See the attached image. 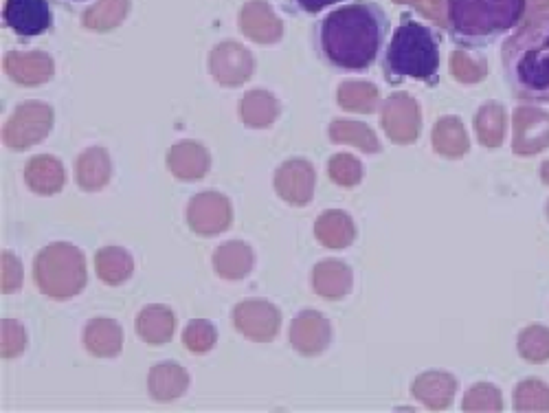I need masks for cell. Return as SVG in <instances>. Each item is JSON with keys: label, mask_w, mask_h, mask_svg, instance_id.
<instances>
[{"label": "cell", "mask_w": 549, "mask_h": 413, "mask_svg": "<svg viewBox=\"0 0 549 413\" xmlns=\"http://www.w3.org/2000/svg\"><path fill=\"white\" fill-rule=\"evenodd\" d=\"M385 11L374 3H354L332 11L317 25V49L336 69L372 66L385 40Z\"/></svg>", "instance_id": "6da1fadb"}, {"label": "cell", "mask_w": 549, "mask_h": 413, "mask_svg": "<svg viewBox=\"0 0 549 413\" xmlns=\"http://www.w3.org/2000/svg\"><path fill=\"white\" fill-rule=\"evenodd\" d=\"M503 69L514 95L549 102V16L532 20L506 42Z\"/></svg>", "instance_id": "7a4b0ae2"}, {"label": "cell", "mask_w": 549, "mask_h": 413, "mask_svg": "<svg viewBox=\"0 0 549 413\" xmlns=\"http://www.w3.org/2000/svg\"><path fill=\"white\" fill-rule=\"evenodd\" d=\"M525 0H446V27L464 47H486L523 16Z\"/></svg>", "instance_id": "3957f363"}, {"label": "cell", "mask_w": 549, "mask_h": 413, "mask_svg": "<svg viewBox=\"0 0 549 413\" xmlns=\"http://www.w3.org/2000/svg\"><path fill=\"white\" fill-rule=\"evenodd\" d=\"M440 66L438 38L420 22L405 20L394 31L387 53L385 71L389 80L398 77H418V80H435Z\"/></svg>", "instance_id": "277c9868"}, {"label": "cell", "mask_w": 549, "mask_h": 413, "mask_svg": "<svg viewBox=\"0 0 549 413\" xmlns=\"http://www.w3.org/2000/svg\"><path fill=\"white\" fill-rule=\"evenodd\" d=\"M33 279L47 297L69 299L86 286L82 251L69 242L49 244L33 264Z\"/></svg>", "instance_id": "5b68a950"}, {"label": "cell", "mask_w": 549, "mask_h": 413, "mask_svg": "<svg viewBox=\"0 0 549 413\" xmlns=\"http://www.w3.org/2000/svg\"><path fill=\"white\" fill-rule=\"evenodd\" d=\"M53 126V110L42 102H25L16 108L3 130V139L11 150H27L47 139Z\"/></svg>", "instance_id": "8992f818"}, {"label": "cell", "mask_w": 549, "mask_h": 413, "mask_svg": "<svg viewBox=\"0 0 549 413\" xmlns=\"http://www.w3.org/2000/svg\"><path fill=\"white\" fill-rule=\"evenodd\" d=\"M233 323L246 339L266 343L275 339L282 317H279V310L273 304H268V301L251 299L235 306Z\"/></svg>", "instance_id": "52a82bcc"}, {"label": "cell", "mask_w": 549, "mask_h": 413, "mask_svg": "<svg viewBox=\"0 0 549 413\" xmlns=\"http://www.w3.org/2000/svg\"><path fill=\"white\" fill-rule=\"evenodd\" d=\"M383 128L385 135L400 145L413 143L420 135V108L416 99L396 93L383 106Z\"/></svg>", "instance_id": "ba28073f"}, {"label": "cell", "mask_w": 549, "mask_h": 413, "mask_svg": "<svg viewBox=\"0 0 549 413\" xmlns=\"http://www.w3.org/2000/svg\"><path fill=\"white\" fill-rule=\"evenodd\" d=\"M231 205L229 200L218 192H203L192 198L187 207V220L200 236H216L227 231L231 225Z\"/></svg>", "instance_id": "9c48e42d"}, {"label": "cell", "mask_w": 549, "mask_h": 413, "mask_svg": "<svg viewBox=\"0 0 549 413\" xmlns=\"http://www.w3.org/2000/svg\"><path fill=\"white\" fill-rule=\"evenodd\" d=\"M211 75L222 86H240L253 75V55L238 42H222L211 51L209 58Z\"/></svg>", "instance_id": "30bf717a"}, {"label": "cell", "mask_w": 549, "mask_h": 413, "mask_svg": "<svg viewBox=\"0 0 549 413\" xmlns=\"http://www.w3.org/2000/svg\"><path fill=\"white\" fill-rule=\"evenodd\" d=\"M549 145V115L539 108L521 106L514 113V141L512 150L521 156H530Z\"/></svg>", "instance_id": "8fae6325"}, {"label": "cell", "mask_w": 549, "mask_h": 413, "mask_svg": "<svg viewBox=\"0 0 549 413\" xmlns=\"http://www.w3.org/2000/svg\"><path fill=\"white\" fill-rule=\"evenodd\" d=\"M275 189L290 205H308L315 194V170L304 159L286 161L275 174Z\"/></svg>", "instance_id": "7c38bea8"}, {"label": "cell", "mask_w": 549, "mask_h": 413, "mask_svg": "<svg viewBox=\"0 0 549 413\" xmlns=\"http://www.w3.org/2000/svg\"><path fill=\"white\" fill-rule=\"evenodd\" d=\"M5 22L20 38H33L51 27L49 0H7Z\"/></svg>", "instance_id": "4fadbf2b"}, {"label": "cell", "mask_w": 549, "mask_h": 413, "mask_svg": "<svg viewBox=\"0 0 549 413\" xmlns=\"http://www.w3.org/2000/svg\"><path fill=\"white\" fill-rule=\"evenodd\" d=\"M290 343L304 356H317L330 343V323L319 312H301L290 326Z\"/></svg>", "instance_id": "5bb4252c"}, {"label": "cell", "mask_w": 549, "mask_h": 413, "mask_svg": "<svg viewBox=\"0 0 549 413\" xmlns=\"http://www.w3.org/2000/svg\"><path fill=\"white\" fill-rule=\"evenodd\" d=\"M240 27L246 36L260 44H273L284 36L282 20L275 16V11L264 0H251L242 7Z\"/></svg>", "instance_id": "9a60e30c"}, {"label": "cell", "mask_w": 549, "mask_h": 413, "mask_svg": "<svg viewBox=\"0 0 549 413\" xmlns=\"http://www.w3.org/2000/svg\"><path fill=\"white\" fill-rule=\"evenodd\" d=\"M5 71L11 80L22 86H38L53 77V60L47 53H18L11 51L5 58Z\"/></svg>", "instance_id": "2e32d148"}, {"label": "cell", "mask_w": 549, "mask_h": 413, "mask_svg": "<svg viewBox=\"0 0 549 413\" xmlns=\"http://www.w3.org/2000/svg\"><path fill=\"white\" fill-rule=\"evenodd\" d=\"M167 165L176 178L181 181H200L209 172V152L200 143L194 141H183L174 145L167 154Z\"/></svg>", "instance_id": "e0dca14e"}, {"label": "cell", "mask_w": 549, "mask_h": 413, "mask_svg": "<svg viewBox=\"0 0 549 413\" xmlns=\"http://www.w3.org/2000/svg\"><path fill=\"white\" fill-rule=\"evenodd\" d=\"M455 378L446 372H427L416 378L413 383V394L422 405L433 411L448 409L455 396Z\"/></svg>", "instance_id": "ac0fdd59"}, {"label": "cell", "mask_w": 549, "mask_h": 413, "mask_svg": "<svg viewBox=\"0 0 549 413\" xmlns=\"http://www.w3.org/2000/svg\"><path fill=\"white\" fill-rule=\"evenodd\" d=\"M25 178L33 192L51 196L58 194L64 187V167L58 159H53V156H36V159H31L27 163Z\"/></svg>", "instance_id": "d6986e66"}, {"label": "cell", "mask_w": 549, "mask_h": 413, "mask_svg": "<svg viewBox=\"0 0 549 413\" xmlns=\"http://www.w3.org/2000/svg\"><path fill=\"white\" fill-rule=\"evenodd\" d=\"M189 385V376L183 370L181 365L174 363H163L152 367L150 378H148V387L150 394L161 400V403H170V400L181 398L187 392Z\"/></svg>", "instance_id": "ffe728a7"}, {"label": "cell", "mask_w": 549, "mask_h": 413, "mask_svg": "<svg viewBox=\"0 0 549 413\" xmlns=\"http://www.w3.org/2000/svg\"><path fill=\"white\" fill-rule=\"evenodd\" d=\"M112 174V165H110V156L102 148H91L86 150L80 159H77V183H80L82 189L86 192H97L108 185Z\"/></svg>", "instance_id": "44dd1931"}, {"label": "cell", "mask_w": 549, "mask_h": 413, "mask_svg": "<svg viewBox=\"0 0 549 413\" xmlns=\"http://www.w3.org/2000/svg\"><path fill=\"white\" fill-rule=\"evenodd\" d=\"M84 343L91 354L95 356H117L121 352L123 334L117 321L112 319H93L88 321L84 330Z\"/></svg>", "instance_id": "7402d4cb"}, {"label": "cell", "mask_w": 549, "mask_h": 413, "mask_svg": "<svg viewBox=\"0 0 549 413\" xmlns=\"http://www.w3.org/2000/svg\"><path fill=\"white\" fill-rule=\"evenodd\" d=\"M216 273L224 279H242L253 269V251L244 242H224L214 255Z\"/></svg>", "instance_id": "603a6c76"}, {"label": "cell", "mask_w": 549, "mask_h": 413, "mask_svg": "<svg viewBox=\"0 0 549 413\" xmlns=\"http://www.w3.org/2000/svg\"><path fill=\"white\" fill-rule=\"evenodd\" d=\"M352 288L350 266L339 260H326L315 269V290L326 299H341Z\"/></svg>", "instance_id": "cb8c5ba5"}, {"label": "cell", "mask_w": 549, "mask_h": 413, "mask_svg": "<svg viewBox=\"0 0 549 413\" xmlns=\"http://www.w3.org/2000/svg\"><path fill=\"white\" fill-rule=\"evenodd\" d=\"M315 233L323 247L345 249L352 244V240L356 236V229H354L352 218L343 214V211H328V214H323L317 220Z\"/></svg>", "instance_id": "d4e9b609"}, {"label": "cell", "mask_w": 549, "mask_h": 413, "mask_svg": "<svg viewBox=\"0 0 549 413\" xmlns=\"http://www.w3.org/2000/svg\"><path fill=\"white\" fill-rule=\"evenodd\" d=\"M137 332L145 343H167L174 334V315L165 306H148L139 312Z\"/></svg>", "instance_id": "484cf974"}, {"label": "cell", "mask_w": 549, "mask_h": 413, "mask_svg": "<svg viewBox=\"0 0 549 413\" xmlns=\"http://www.w3.org/2000/svg\"><path fill=\"white\" fill-rule=\"evenodd\" d=\"M468 135L457 117H444L435 124L433 148L446 159H459L468 152Z\"/></svg>", "instance_id": "4316f807"}, {"label": "cell", "mask_w": 549, "mask_h": 413, "mask_svg": "<svg viewBox=\"0 0 549 413\" xmlns=\"http://www.w3.org/2000/svg\"><path fill=\"white\" fill-rule=\"evenodd\" d=\"M240 113H242L244 124L249 128H268L275 124V119L279 115V104L271 93L251 91L244 95L240 104Z\"/></svg>", "instance_id": "83f0119b"}, {"label": "cell", "mask_w": 549, "mask_h": 413, "mask_svg": "<svg viewBox=\"0 0 549 413\" xmlns=\"http://www.w3.org/2000/svg\"><path fill=\"white\" fill-rule=\"evenodd\" d=\"M95 269H97V275L102 277V282L110 286H119L132 275L134 264L128 251H123L119 247H106L97 253Z\"/></svg>", "instance_id": "f1b7e54d"}, {"label": "cell", "mask_w": 549, "mask_h": 413, "mask_svg": "<svg viewBox=\"0 0 549 413\" xmlns=\"http://www.w3.org/2000/svg\"><path fill=\"white\" fill-rule=\"evenodd\" d=\"M130 11V0H97L84 11V27L93 31H110L119 27Z\"/></svg>", "instance_id": "f546056e"}, {"label": "cell", "mask_w": 549, "mask_h": 413, "mask_svg": "<svg viewBox=\"0 0 549 413\" xmlns=\"http://www.w3.org/2000/svg\"><path fill=\"white\" fill-rule=\"evenodd\" d=\"M475 130L479 141L486 148H499L503 132H506V113H503V108L495 102H488L475 117Z\"/></svg>", "instance_id": "4dcf8cb0"}, {"label": "cell", "mask_w": 549, "mask_h": 413, "mask_svg": "<svg viewBox=\"0 0 549 413\" xmlns=\"http://www.w3.org/2000/svg\"><path fill=\"white\" fill-rule=\"evenodd\" d=\"M336 99H339V106L350 113H374L378 106V88L369 82H345L336 93Z\"/></svg>", "instance_id": "1f68e13d"}, {"label": "cell", "mask_w": 549, "mask_h": 413, "mask_svg": "<svg viewBox=\"0 0 549 413\" xmlns=\"http://www.w3.org/2000/svg\"><path fill=\"white\" fill-rule=\"evenodd\" d=\"M330 139L334 143H350L363 152H378L380 143L374 135V130L356 121H332Z\"/></svg>", "instance_id": "d6a6232c"}, {"label": "cell", "mask_w": 549, "mask_h": 413, "mask_svg": "<svg viewBox=\"0 0 549 413\" xmlns=\"http://www.w3.org/2000/svg\"><path fill=\"white\" fill-rule=\"evenodd\" d=\"M519 352L525 361L543 363L549 359V330L543 326H530L521 332Z\"/></svg>", "instance_id": "836d02e7"}, {"label": "cell", "mask_w": 549, "mask_h": 413, "mask_svg": "<svg viewBox=\"0 0 549 413\" xmlns=\"http://www.w3.org/2000/svg\"><path fill=\"white\" fill-rule=\"evenodd\" d=\"M517 411H549V387L541 381H523L514 394Z\"/></svg>", "instance_id": "e575fe53"}, {"label": "cell", "mask_w": 549, "mask_h": 413, "mask_svg": "<svg viewBox=\"0 0 549 413\" xmlns=\"http://www.w3.org/2000/svg\"><path fill=\"white\" fill-rule=\"evenodd\" d=\"M183 341H185L189 352L205 354V352H209L211 348H214V343H216V328L211 326V323L205 321V319H196V321H192L185 328Z\"/></svg>", "instance_id": "d590c367"}, {"label": "cell", "mask_w": 549, "mask_h": 413, "mask_svg": "<svg viewBox=\"0 0 549 413\" xmlns=\"http://www.w3.org/2000/svg\"><path fill=\"white\" fill-rule=\"evenodd\" d=\"M328 172H330V178L336 185L352 187V185H356L358 181H361L363 167H361V163L354 159V156L339 154V156H332V161L328 165Z\"/></svg>", "instance_id": "8d00e7d4"}, {"label": "cell", "mask_w": 549, "mask_h": 413, "mask_svg": "<svg viewBox=\"0 0 549 413\" xmlns=\"http://www.w3.org/2000/svg\"><path fill=\"white\" fill-rule=\"evenodd\" d=\"M464 411H501L503 400L492 385H475L464 398Z\"/></svg>", "instance_id": "74e56055"}, {"label": "cell", "mask_w": 549, "mask_h": 413, "mask_svg": "<svg viewBox=\"0 0 549 413\" xmlns=\"http://www.w3.org/2000/svg\"><path fill=\"white\" fill-rule=\"evenodd\" d=\"M451 73L457 82H464V84H477L486 77L488 73V66L486 62H477V60H470L466 53H453L451 55Z\"/></svg>", "instance_id": "f35d334b"}, {"label": "cell", "mask_w": 549, "mask_h": 413, "mask_svg": "<svg viewBox=\"0 0 549 413\" xmlns=\"http://www.w3.org/2000/svg\"><path fill=\"white\" fill-rule=\"evenodd\" d=\"M27 334L25 328L18 321L7 319L3 321V356L5 359H14L22 350H25Z\"/></svg>", "instance_id": "ab89813d"}, {"label": "cell", "mask_w": 549, "mask_h": 413, "mask_svg": "<svg viewBox=\"0 0 549 413\" xmlns=\"http://www.w3.org/2000/svg\"><path fill=\"white\" fill-rule=\"evenodd\" d=\"M22 284V266L11 253H3V293H14Z\"/></svg>", "instance_id": "60d3db41"}, {"label": "cell", "mask_w": 549, "mask_h": 413, "mask_svg": "<svg viewBox=\"0 0 549 413\" xmlns=\"http://www.w3.org/2000/svg\"><path fill=\"white\" fill-rule=\"evenodd\" d=\"M418 9L422 11L424 16L431 18L438 22V25H446V18H444V0H420L418 3Z\"/></svg>", "instance_id": "b9f144b4"}, {"label": "cell", "mask_w": 549, "mask_h": 413, "mask_svg": "<svg viewBox=\"0 0 549 413\" xmlns=\"http://www.w3.org/2000/svg\"><path fill=\"white\" fill-rule=\"evenodd\" d=\"M332 3H336V0H295V5L301 11H308V14H317V11H321L323 7H328Z\"/></svg>", "instance_id": "7bdbcfd3"}, {"label": "cell", "mask_w": 549, "mask_h": 413, "mask_svg": "<svg viewBox=\"0 0 549 413\" xmlns=\"http://www.w3.org/2000/svg\"><path fill=\"white\" fill-rule=\"evenodd\" d=\"M549 9V0H528V16L536 18Z\"/></svg>", "instance_id": "ee69618b"}, {"label": "cell", "mask_w": 549, "mask_h": 413, "mask_svg": "<svg viewBox=\"0 0 549 413\" xmlns=\"http://www.w3.org/2000/svg\"><path fill=\"white\" fill-rule=\"evenodd\" d=\"M541 178H543V183L549 185V161L541 167Z\"/></svg>", "instance_id": "f6af8a7d"}, {"label": "cell", "mask_w": 549, "mask_h": 413, "mask_svg": "<svg viewBox=\"0 0 549 413\" xmlns=\"http://www.w3.org/2000/svg\"><path fill=\"white\" fill-rule=\"evenodd\" d=\"M394 3H398V5H418L420 0H394Z\"/></svg>", "instance_id": "bcb514c9"}, {"label": "cell", "mask_w": 549, "mask_h": 413, "mask_svg": "<svg viewBox=\"0 0 549 413\" xmlns=\"http://www.w3.org/2000/svg\"><path fill=\"white\" fill-rule=\"evenodd\" d=\"M547 216H549V203H547Z\"/></svg>", "instance_id": "7dc6e473"}, {"label": "cell", "mask_w": 549, "mask_h": 413, "mask_svg": "<svg viewBox=\"0 0 549 413\" xmlns=\"http://www.w3.org/2000/svg\"><path fill=\"white\" fill-rule=\"evenodd\" d=\"M75 3H82V0H75Z\"/></svg>", "instance_id": "c3c4849f"}]
</instances>
